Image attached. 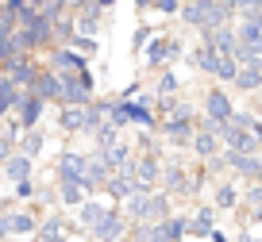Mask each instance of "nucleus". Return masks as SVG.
Listing matches in <instances>:
<instances>
[{"label": "nucleus", "mask_w": 262, "mask_h": 242, "mask_svg": "<svg viewBox=\"0 0 262 242\" xmlns=\"http://www.w3.org/2000/svg\"><path fill=\"white\" fill-rule=\"evenodd\" d=\"M158 227H162V234H166L170 242H181V238L189 234V215H170L166 223H158Z\"/></svg>", "instance_id": "nucleus-14"}, {"label": "nucleus", "mask_w": 262, "mask_h": 242, "mask_svg": "<svg viewBox=\"0 0 262 242\" xmlns=\"http://www.w3.org/2000/svg\"><path fill=\"white\" fill-rule=\"evenodd\" d=\"M239 242H262V238H254V234H243V238H239Z\"/></svg>", "instance_id": "nucleus-19"}, {"label": "nucleus", "mask_w": 262, "mask_h": 242, "mask_svg": "<svg viewBox=\"0 0 262 242\" xmlns=\"http://www.w3.org/2000/svg\"><path fill=\"white\" fill-rule=\"evenodd\" d=\"M8 227H12V234H39V215H35L31 208H12L8 211Z\"/></svg>", "instance_id": "nucleus-7"}, {"label": "nucleus", "mask_w": 262, "mask_h": 242, "mask_svg": "<svg viewBox=\"0 0 262 242\" xmlns=\"http://www.w3.org/2000/svg\"><path fill=\"white\" fill-rule=\"evenodd\" d=\"M108 211H112L108 204H100V200H85L81 208H77V219H81V227L93 234L100 223H104V215H108Z\"/></svg>", "instance_id": "nucleus-8"}, {"label": "nucleus", "mask_w": 262, "mask_h": 242, "mask_svg": "<svg viewBox=\"0 0 262 242\" xmlns=\"http://www.w3.org/2000/svg\"><path fill=\"white\" fill-rule=\"evenodd\" d=\"M127 231H131V219L123 215V208H112L104 215V223H100L89 238L93 242H123V238H127Z\"/></svg>", "instance_id": "nucleus-2"}, {"label": "nucleus", "mask_w": 262, "mask_h": 242, "mask_svg": "<svg viewBox=\"0 0 262 242\" xmlns=\"http://www.w3.org/2000/svg\"><path fill=\"white\" fill-rule=\"evenodd\" d=\"M42 150V135L39 131H27L24 138H19V154H27V158H35V154Z\"/></svg>", "instance_id": "nucleus-16"}, {"label": "nucleus", "mask_w": 262, "mask_h": 242, "mask_svg": "<svg viewBox=\"0 0 262 242\" xmlns=\"http://www.w3.org/2000/svg\"><path fill=\"white\" fill-rule=\"evenodd\" d=\"M147 54H150V65H170L173 58L181 54V46H178L173 39H158V42H150Z\"/></svg>", "instance_id": "nucleus-12"}, {"label": "nucleus", "mask_w": 262, "mask_h": 242, "mask_svg": "<svg viewBox=\"0 0 262 242\" xmlns=\"http://www.w3.org/2000/svg\"><path fill=\"white\" fill-rule=\"evenodd\" d=\"M85 165H89V154L66 150L62 158L54 161V177H58V181H81V177H85Z\"/></svg>", "instance_id": "nucleus-4"}, {"label": "nucleus", "mask_w": 262, "mask_h": 242, "mask_svg": "<svg viewBox=\"0 0 262 242\" xmlns=\"http://www.w3.org/2000/svg\"><path fill=\"white\" fill-rule=\"evenodd\" d=\"M0 170L8 173V181H12V185H19V181H31V158L16 150L8 161H4V165H0Z\"/></svg>", "instance_id": "nucleus-10"}, {"label": "nucleus", "mask_w": 262, "mask_h": 242, "mask_svg": "<svg viewBox=\"0 0 262 242\" xmlns=\"http://www.w3.org/2000/svg\"><path fill=\"white\" fill-rule=\"evenodd\" d=\"M123 215H127L131 223L158 227V223H166V219L173 215V208H170V196L166 192H139V196H131V200L123 204Z\"/></svg>", "instance_id": "nucleus-1"}, {"label": "nucleus", "mask_w": 262, "mask_h": 242, "mask_svg": "<svg viewBox=\"0 0 262 242\" xmlns=\"http://www.w3.org/2000/svg\"><path fill=\"white\" fill-rule=\"evenodd\" d=\"M235 200H239V188L235 185H216V192H212V208H235Z\"/></svg>", "instance_id": "nucleus-15"}, {"label": "nucleus", "mask_w": 262, "mask_h": 242, "mask_svg": "<svg viewBox=\"0 0 262 242\" xmlns=\"http://www.w3.org/2000/svg\"><path fill=\"white\" fill-rule=\"evenodd\" d=\"M39 73H42V69L31 62V54H27V58H16V62H8V65H4V77H8L12 85H16V89H35Z\"/></svg>", "instance_id": "nucleus-3"}, {"label": "nucleus", "mask_w": 262, "mask_h": 242, "mask_svg": "<svg viewBox=\"0 0 262 242\" xmlns=\"http://www.w3.org/2000/svg\"><path fill=\"white\" fill-rule=\"evenodd\" d=\"M16 196H19V200H31V196H35V185H31V181H19V185H16Z\"/></svg>", "instance_id": "nucleus-17"}, {"label": "nucleus", "mask_w": 262, "mask_h": 242, "mask_svg": "<svg viewBox=\"0 0 262 242\" xmlns=\"http://www.w3.org/2000/svg\"><path fill=\"white\" fill-rule=\"evenodd\" d=\"M58 200L66 204V208H81L85 200H93L89 192H85L81 181H58Z\"/></svg>", "instance_id": "nucleus-9"}, {"label": "nucleus", "mask_w": 262, "mask_h": 242, "mask_svg": "<svg viewBox=\"0 0 262 242\" xmlns=\"http://www.w3.org/2000/svg\"><path fill=\"white\" fill-rule=\"evenodd\" d=\"M147 242H170V238L162 234V227H150V231H147Z\"/></svg>", "instance_id": "nucleus-18"}, {"label": "nucleus", "mask_w": 262, "mask_h": 242, "mask_svg": "<svg viewBox=\"0 0 262 242\" xmlns=\"http://www.w3.org/2000/svg\"><path fill=\"white\" fill-rule=\"evenodd\" d=\"M77 242H89V238H77Z\"/></svg>", "instance_id": "nucleus-20"}, {"label": "nucleus", "mask_w": 262, "mask_h": 242, "mask_svg": "<svg viewBox=\"0 0 262 242\" xmlns=\"http://www.w3.org/2000/svg\"><path fill=\"white\" fill-rule=\"evenodd\" d=\"M39 242H70V231H66L62 215H47L39 223V234H35Z\"/></svg>", "instance_id": "nucleus-11"}, {"label": "nucleus", "mask_w": 262, "mask_h": 242, "mask_svg": "<svg viewBox=\"0 0 262 242\" xmlns=\"http://www.w3.org/2000/svg\"><path fill=\"white\" fill-rule=\"evenodd\" d=\"M50 69L62 73V77H74V73H89V69H85V54H74V50H66V46L50 54Z\"/></svg>", "instance_id": "nucleus-5"}, {"label": "nucleus", "mask_w": 262, "mask_h": 242, "mask_svg": "<svg viewBox=\"0 0 262 242\" xmlns=\"http://www.w3.org/2000/svg\"><path fill=\"white\" fill-rule=\"evenodd\" d=\"M212 231H216V208L205 204V208H196L189 215V234L193 238H212Z\"/></svg>", "instance_id": "nucleus-6"}, {"label": "nucleus", "mask_w": 262, "mask_h": 242, "mask_svg": "<svg viewBox=\"0 0 262 242\" xmlns=\"http://www.w3.org/2000/svg\"><path fill=\"white\" fill-rule=\"evenodd\" d=\"M235 89H243V92H254V89H262V62H251V65H239Z\"/></svg>", "instance_id": "nucleus-13"}]
</instances>
